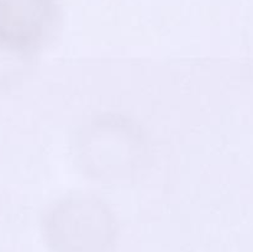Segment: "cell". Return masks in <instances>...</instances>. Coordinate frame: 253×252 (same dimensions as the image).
Masks as SVG:
<instances>
[{
  "instance_id": "1",
  "label": "cell",
  "mask_w": 253,
  "mask_h": 252,
  "mask_svg": "<svg viewBox=\"0 0 253 252\" xmlns=\"http://www.w3.org/2000/svg\"><path fill=\"white\" fill-rule=\"evenodd\" d=\"M73 157L86 177L105 184H124L146 168L150 145L135 121L119 114H103L79 128Z\"/></svg>"
},
{
  "instance_id": "2",
  "label": "cell",
  "mask_w": 253,
  "mask_h": 252,
  "mask_svg": "<svg viewBox=\"0 0 253 252\" xmlns=\"http://www.w3.org/2000/svg\"><path fill=\"white\" fill-rule=\"evenodd\" d=\"M41 230L51 252H113L119 239L111 208L83 193L52 203L42 215Z\"/></svg>"
},
{
  "instance_id": "3",
  "label": "cell",
  "mask_w": 253,
  "mask_h": 252,
  "mask_svg": "<svg viewBox=\"0 0 253 252\" xmlns=\"http://www.w3.org/2000/svg\"><path fill=\"white\" fill-rule=\"evenodd\" d=\"M58 19L57 0H0V52L32 56L53 37Z\"/></svg>"
}]
</instances>
